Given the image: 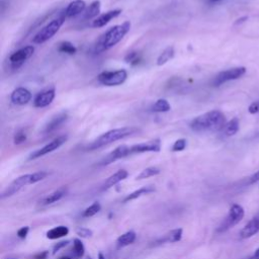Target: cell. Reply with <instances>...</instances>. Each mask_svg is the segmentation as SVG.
Wrapping results in <instances>:
<instances>
[{"label":"cell","instance_id":"5","mask_svg":"<svg viewBox=\"0 0 259 259\" xmlns=\"http://www.w3.org/2000/svg\"><path fill=\"white\" fill-rule=\"evenodd\" d=\"M244 215H245V210L242 205H240L239 203L232 204L227 217L224 219V221L222 222V224L220 225L217 231L219 233H224L232 229L243 220Z\"/></svg>","mask_w":259,"mask_h":259},{"label":"cell","instance_id":"27","mask_svg":"<svg viewBox=\"0 0 259 259\" xmlns=\"http://www.w3.org/2000/svg\"><path fill=\"white\" fill-rule=\"evenodd\" d=\"M239 131V119L238 117H233L231 120H229L225 127H224V134L227 137H232L236 135Z\"/></svg>","mask_w":259,"mask_h":259},{"label":"cell","instance_id":"3","mask_svg":"<svg viewBox=\"0 0 259 259\" xmlns=\"http://www.w3.org/2000/svg\"><path fill=\"white\" fill-rule=\"evenodd\" d=\"M139 128L135 126H123L118 128H113L110 131H107L100 135L97 139H95L91 144L88 145L87 150L93 151L97 150L99 148H102L104 146H107L113 142H116L118 140H122L124 138H127L134 134L139 133Z\"/></svg>","mask_w":259,"mask_h":259},{"label":"cell","instance_id":"7","mask_svg":"<svg viewBox=\"0 0 259 259\" xmlns=\"http://www.w3.org/2000/svg\"><path fill=\"white\" fill-rule=\"evenodd\" d=\"M245 73H246V68L245 67H235V68H231V69L222 71L213 78L212 85L215 86V87H219V86L223 85L226 82L239 79Z\"/></svg>","mask_w":259,"mask_h":259},{"label":"cell","instance_id":"33","mask_svg":"<svg viewBox=\"0 0 259 259\" xmlns=\"http://www.w3.org/2000/svg\"><path fill=\"white\" fill-rule=\"evenodd\" d=\"M27 139V134L24 128H19L13 136V143L15 145L23 144Z\"/></svg>","mask_w":259,"mask_h":259},{"label":"cell","instance_id":"35","mask_svg":"<svg viewBox=\"0 0 259 259\" xmlns=\"http://www.w3.org/2000/svg\"><path fill=\"white\" fill-rule=\"evenodd\" d=\"M187 146V141L185 139H178L174 142L172 146V152H181L183 151Z\"/></svg>","mask_w":259,"mask_h":259},{"label":"cell","instance_id":"11","mask_svg":"<svg viewBox=\"0 0 259 259\" xmlns=\"http://www.w3.org/2000/svg\"><path fill=\"white\" fill-rule=\"evenodd\" d=\"M161 150V142L159 139H154L151 141L143 142L130 146V154H142L148 152H159Z\"/></svg>","mask_w":259,"mask_h":259},{"label":"cell","instance_id":"12","mask_svg":"<svg viewBox=\"0 0 259 259\" xmlns=\"http://www.w3.org/2000/svg\"><path fill=\"white\" fill-rule=\"evenodd\" d=\"M130 146H126V145H120L118 147H116L113 151H111L109 154H107L100 162H99V165H102V166H106V165H109L121 158H124V157H127L130 156Z\"/></svg>","mask_w":259,"mask_h":259},{"label":"cell","instance_id":"8","mask_svg":"<svg viewBox=\"0 0 259 259\" xmlns=\"http://www.w3.org/2000/svg\"><path fill=\"white\" fill-rule=\"evenodd\" d=\"M68 140V136L67 135H62L59 136L57 138H55L53 141H51L50 143H48L47 145H45L44 147H41L40 149L35 150L34 152H32L29 157L28 160H34L37 158H40L49 153H52L54 151H56L57 149H59L61 146H63Z\"/></svg>","mask_w":259,"mask_h":259},{"label":"cell","instance_id":"49","mask_svg":"<svg viewBox=\"0 0 259 259\" xmlns=\"http://www.w3.org/2000/svg\"><path fill=\"white\" fill-rule=\"evenodd\" d=\"M258 136H259V135H258Z\"/></svg>","mask_w":259,"mask_h":259},{"label":"cell","instance_id":"17","mask_svg":"<svg viewBox=\"0 0 259 259\" xmlns=\"http://www.w3.org/2000/svg\"><path fill=\"white\" fill-rule=\"evenodd\" d=\"M85 9H86V3L84 0H73L68 4L64 12L66 17H75L83 13Z\"/></svg>","mask_w":259,"mask_h":259},{"label":"cell","instance_id":"32","mask_svg":"<svg viewBox=\"0 0 259 259\" xmlns=\"http://www.w3.org/2000/svg\"><path fill=\"white\" fill-rule=\"evenodd\" d=\"M101 209V205L98 201L93 202L91 205H89L88 207H86L82 213V215L84 218H91L93 215H95L96 213H98Z\"/></svg>","mask_w":259,"mask_h":259},{"label":"cell","instance_id":"34","mask_svg":"<svg viewBox=\"0 0 259 259\" xmlns=\"http://www.w3.org/2000/svg\"><path fill=\"white\" fill-rule=\"evenodd\" d=\"M124 61L131 65H138L141 61V56L138 54V52H130L124 57Z\"/></svg>","mask_w":259,"mask_h":259},{"label":"cell","instance_id":"31","mask_svg":"<svg viewBox=\"0 0 259 259\" xmlns=\"http://www.w3.org/2000/svg\"><path fill=\"white\" fill-rule=\"evenodd\" d=\"M57 50H58V52L64 53V54H67V55H75L77 53V48L72 42H70L68 40L61 41L58 45Z\"/></svg>","mask_w":259,"mask_h":259},{"label":"cell","instance_id":"22","mask_svg":"<svg viewBox=\"0 0 259 259\" xmlns=\"http://www.w3.org/2000/svg\"><path fill=\"white\" fill-rule=\"evenodd\" d=\"M100 8H101V3L99 0H95L90 3L88 7H86L85 11L83 12V18L90 20V19H95L97 16H99L100 13Z\"/></svg>","mask_w":259,"mask_h":259},{"label":"cell","instance_id":"28","mask_svg":"<svg viewBox=\"0 0 259 259\" xmlns=\"http://www.w3.org/2000/svg\"><path fill=\"white\" fill-rule=\"evenodd\" d=\"M85 253V247L82 241L78 238L73 240V247H72V255L75 259H81Z\"/></svg>","mask_w":259,"mask_h":259},{"label":"cell","instance_id":"46","mask_svg":"<svg viewBox=\"0 0 259 259\" xmlns=\"http://www.w3.org/2000/svg\"><path fill=\"white\" fill-rule=\"evenodd\" d=\"M210 2H219V1H222V0H209Z\"/></svg>","mask_w":259,"mask_h":259},{"label":"cell","instance_id":"15","mask_svg":"<svg viewBox=\"0 0 259 259\" xmlns=\"http://www.w3.org/2000/svg\"><path fill=\"white\" fill-rule=\"evenodd\" d=\"M259 232V217L251 219L240 231L239 236L241 239H249Z\"/></svg>","mask_w":259,"mask_h":259},{"label":"cell","instance_id":"13","mask_svg":"<svg viewBox=\"0 0 259 259\" xmlns=\"http://www.w3.org/2000/svg\"><path fill=\"white\" fill-rule=\"evenodd\" d=\"M55 96H56V91L54 87L44 89L35 95L33 99V105L38 108L46 107L53 102V100L55 99Z\"/></svg>","mask_w":259,"mask_h":259},{"label":"cell","instance_id":"43","mask_svg":"<svg viewBox=\"0 0 259 259\" xmlns=\"http://www.w3.org/2000/svg\"><path fill=\"white\" fill-rule=\"evenodd\" d=\"M247 259H259V248H257Z\"/></svg>","mask_w":259,"mask_h":259},{"label":"cell","instance_id":"23","mask_svg":"<svg viewBox=\"0 0 259 259\" xmlns=\"http://www.w3.org/2000/svg\"><path fill=\"white\" fill-rule=\"evenodd\" d=\"M154 191H155V187H154V186H152V185L144 186V187H141V188H139V189L133 191L132 193L127 194V195L123 198L122 201L125 203V202L132 201V200H134V199H137V198H139V197H141V196H143V195H145V194H149V193L154 192Z\"/></svg>","mask_w":259,"mask_h":259},{"label":"cell","instance_id":"37","mask_svg":"<svg viewBox=\"0 0 259 259\" xmlns=\"http://www.w3.org/2000/svg\"><path fill=\"white\" fill-rule=\"evenodd\" d=\"M48 176V172L46 171H37L34 173H31V184H34L38 181L44 180Z\"/></svg>","mask_w":259,"mask_h":259},{"label":"cell","instance_id":"19","mask_svg":"<svg viewBox=\"0 0 259 259\" xmlns=\"http://www.w3.org/2000/svg\"><path fill=\"white\" fill-rule=\"evenodd\" d=\"M128 176V172L124 169H119L117 170L115 173H113L112 175H110L103 183L101 189L102 190H107L109 188H111L112 186L116 185L117 183H119L120 181L124 180L126 177Z\"/></svg>","mask_w":259,"mask_h":259},{"label":"cell","instance_id":"4","mask_svg":"<svg viewBox=\"0 0 259 259\" xmlns=\"http://www.w3.org/2000/svg\"><path fill=\"white\" fill-rule=\"evenodd\" d=\"M65 12L61 13L57 18L52 19L50 22H48L44 27H41L37 33L32 37V42L36 45H41L49 39H51L61 28V26L64 24L66 19Z\"/></svg>","mask_w":259,"mask_h":259},{"label":"cell","instance_id":"6","mask_svg":"<svg viewBox=\"0 0 259 259\" xmlns=\"http://www.w3.org/2000/svg\"><path fill=\"white\" fill-rule=\"evenodd\" d=\"M127 78V72L123 69L115 71H103L97 76L99 83L105 86H118L125 82Z\"/></svg>","mask_w":259,"mask_h":259},{"label":"cell","instance_id":"41","mask_svg":"<svg viewBox=\"0 0 259 259\" xmlns=\"http://www.w3.org/2000/svg\"><path fill=\"white\" fill-rule=\"evenodd\" d=\"M48 255H49V252H48V251H42V252H39V253L35 254V255L32 257V259H47Z\"/></svg>","mask_w":259,"mask_h":259},{"label":"cell","instance_id":"48","mask_svg":"<svg viewBox=\"0 0 259 259\" xmlns=\"http://www.w3.org/2000/svg\"><path fill=\"white\" fill-rule=\"evenodd\" d=\"M5 259H17V258H5Z\"/></svg>","mask_w":259,"mask_h":259},{"label":"cell","instance_id":"14","mask_svg":"<svg viewBox=\"0 0 259 259\" xmlns=\"http://www.w3.org/2000/svg\"><path fill=\"white\" fill-rule=\"evenodd\" d=\"M10 100L13 104L25 105L31 100V93L24 87H17L11 92Z\"/></svg>","mask_w":259,"mask_h":259},{"label":"cell","instance_id":"21","mask_svg":"<svg viewBox=\"0 0 259 259\" xmlns=\"http://www.w3.org/2000/svg\"><path fill=\"white\" fill-rule=\"evenodd\" d=\"M182 233H183V231L181 228L173 229V230L169 231L168 233H166L165 235H163L161 238H159L155 242V244L159 245V244H165V243H176L181 240Z\"/></svg>","mask_w":259,"mask_h":259},{"label":"cell","instance_id":"45","mask_svg":"<svg viewBox=\"0 0 259 259\" xmlns=\"http://www.w3.org/2000/svg\"><path fill=\"white\" fill-rule=\"evenodd\" d=\"M59 259H72V258H70V257H68V256H62V257H60Z\"/></svg>","mask_w":259,"mask_h":259},{"label":"cell","instance_id":"24","mask_svg":"<svg viewBox=\"0 0 259 259\" xmlns=\"http://www.w3.org/2000/svg\"><path fill=\"white\" fill-rule=\"evenodd\" d=\"M136 238H137V235L134 231H127L117 238L116 245L118 248L126 247V246L133 244L136 241Z\"/></svg>","mask_w":259,"mask_h":259},{"label":"cell","instance_id":"16","mask_svg":"<svg viewBox=\"0 0 259 259\" xmlns=\"http://www.w3.org/2000/svg\"><path fill=\"white\" fill-rule=\"evenodd\" d=\"M120 13H121V9H113V10H109L105 13H102L92 21V26L96 27V28L102 27V26L106 25L109 21H111L112 19L116 18Z\"/></svg>","mask_w":259,"mask_h":259},{"label":"cell","instance_id":"36","mask_svg":"<svg viewBox=\"0 0 259 259\" xmlns=\"http://www.w3.org/2000/svg\"><path fill=\"white\" fill-rule=\"evenodd\" d=\"M75 232H76V234H77L79 237L85 238V239L90 238V237H92V235H93V232H92L90 229L84 228V227H77L76 230H75Z\"/></svg>","mask_w":259,"mask_h":259},{"label":"cell","instance_id":"42","mask_svg":"<svg viewBox=\"0 0 259 259\" xmlns=\"http://www.w3.org/2000/svg\"><path fill=\"white\" fill-rule=\"evenodd\" d=\"M259 181V170L257 172H255L250 178H249V183L250 184H254L256 182Z\"/></svg>","mask_w":259,"mask_h":259},{"label":"cell","instance_id":"26","mask_svg":"<svg viewBox=\"0 0 259 259\" xmlns=\"http://www.w3.org/2000/svg\"><path fill=\"white\" fill-rule=\"evenodd\" d=\"M174 48L172 46L167 47L166 49H164L162 51V53L159 55V57L157 58V65L158 66H163L166 63H168L173 57H174Z\"/></svg>","mask_w":259,"mask_h":259},{"label":"cell","instance_id":"1","mask_svg":"<svg viewBox=\"0 0 259 259\" xmlns=\"http://www.w3.org/2000/svg\"><path fill=\"white\" fill-rule=\"evenodd\" d=\"M226 116L221 110H210L194 117L189 127L196 133L202 132H218L224 130L226 125Z\"/></svg>","mask_w":259,"mask_h":259},{"label":"cell","instance_id":"9","mask_svg":"<svg viewBox=\"0 0 259 259\" xmlns=\"http://www.w3.org/2000/svg\"><path fill=\"white\" fill-rule=\"evenodd\" d=\"M31 184V173L30 174H24L19 177H17L15 180H13L1 193L0 197L1 199H4L6 197H10L14 194H16L18 191H20L24 186Z\"/></svg>","mask_w":259,"mask_h":259},{"label":"cell","instance_id":"30","mask_svg":"<svg viewBox=\"0 0 259 259\" xmlns=\"http://www.w3.org/2000/svg\"><path fill=\"white\" fill-rule=\"evenodd\" d=\"M151 109L153 112H167L171 109V105L166 99L160 98L152 105Z\"/></svg>","mask_w":259,"mask_h":259},{"label":"cell","instance_id":"47","mask_svg":"<svg viewBox=\"0 0 259 259\" xmlns=\"http://www.w3.org/2000/svg\"><path fill=\"white\" fill-rule=\"evenodd\" d=\"M85 259H92V258H91V257H89V256H88V257H86V258H85Z\"/></svg>","mask_w":259,"mask_h":259},{"label":"cell","instance_id":"2","mask_svg":"<svg viewBox=\"0 0 259 259\" xmlns=\"http://www.w3.org/2000/svg\"><path fill=\"white\" fill-rule=\"evenodd\" d=\"M131 25V22L126 20L121 24H117L110 27L98 38L95 45V52L101 53L103 51L113 48L130 31Z\"/></svg>","mask_w":259,"mask_h":259},{"label":"cell","instance_id":"44","mask_svg":"<svg viewBox=\"0 0 259 259\" xmlns=\"http://www.w3.org/2000/svg\"><path fill=\"white\" fill-rule=\"evenodd\" d=\"M97 259H105V256L102 254V252H99V253H98Z\"/></svg>","mask_w":259,"mask_h":259},{"label":"cell","instance_id":"18","mask_svg":"<svg viewBox=\"0 0 259 259\" xmlns=\"http://www.w3.org/2000/svg\"><path fill=\"white\" fill-rule=\"evenodd\" d=\"M68 118V113L65 111H62L60 113H58L57 115H55L45 126L44 128V133L45 134H51L53 132H55L56 130H58Z\"/></svg>","mask_w":259,"mask_h":259},{"label":"cell","instance_id":"20","mask_svg":"<svg viewBox=\"0 0 259 259\" xmlns=\"http://www.w3.org/2000/svg\"><path fill=\"white\" fill-rule=\"evenodd\" d=\"M66 193H67V188L66 187H60V188L56 189L55 191L49 193L45 197H42L39 200V204L40 205H49V204L55 203V202L59 201L60 199H62L66 195Z\"/></svg>","mask_w":259,"mask_h":259},{"label":"cell","instance_id":"40","mask_svg":"<svg viewBox=\"0 0 259 259\" xmlns=\"http://www.w3.org/2000/svg\"><path fill=\"white\" fill-rule=\"evenodd\" d=\"M248 111L251 113V114H255L257 112H259V102L258 101H255V102H252L249 107H248Z\"/></svg>","mask_w":259,"mask_h":259},{"label":"cell","instance_id":"39","mask_svg":"<svg viewBox=\"0 0 259 259\" xmlns=\"http://www.w3.org/2000/svg\"><path fill=\"white\" fill-rule=\"evenodd\" d=\"M28 232H29V227L25 226V227H21V228L17 231L16 235H17V237L20 238V239H25L26 236H27V234H28Z\"/></svg>","mask_w":259,"mask_h":259},{"label":"cell","instance_id":"10","mask_svg":"<svg viewBox=\"0 0 259 259\" xmlns=\"http://www.w3.org/2000/svg\"><path fill=\"white\" fill-rule=\"evenodd\" d=\"M34 53V47L33 46H26L23 47L16 52L12 53L9 56V64L12 69H18L20 66H22L25 61H27Z\"/></svg>","mask_w":259,"mask_h":259},{"label":"cell","instance_id":"38","mask_svg":"<svg viewBox=\"0 0 259 259\" xmlns=\"http://www.w3.org/2000/svg\"><path fill=\"white\" fill-rule=\"evenodd\" d=\"M69 244V241H61V242H58L54 247H53V252H52V254L53 255H56L61 249H63V248H65L67 245Z\"/></svg>","mask_w":259,"mask_h":259},{"label":"cell","instance_id":"25","mask_svg":"<svg viewBox=\"0 0 259 259\" xmlns=\"http://www.w3.org/2000/svg\"><path fill=\"white\" fill-rule=\"evenodd\" d=\"M69 234V229L66 226H58L52 228L47 232V238L50 240H57L63 238Z\"/></svg>","mask_w":259,"mask_h":259},{"label":"cell","instance_id":"29","mask_svg":"<svg viewBox=\"0 0 259 259\" xmlns=\"http://www.w3.org/2000/svg\"><path fill=\"white\" fill-rule=\"evenodd\" d=\"M160 173V169L158 167L155 166H151V167H147L144 170H142L137 176H136V180H143V179H147L150 178L152 176H156Z\"/></svg>","mask_w":259,"mask_h":259}]
</instances>
